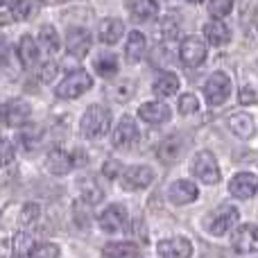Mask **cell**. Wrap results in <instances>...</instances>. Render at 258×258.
I'll use <instances>...</instances> for the list:
<instances>
[{
  "label": "cell",
  "mask_w": 258,
  "mask_h": 258,
  "mask_svg": "<svg viewBox=\"0 0 258 258\" xmlns=\"http://www.w3.org/2000/svg\"><path fill=\"white\" fill-rule=\"evenodd\" d=\"M111 127V111L102 104H93V107L86 109V113L82 116L80 129L86 138H98L104 136Z\"/></svg>",
  "instance_id": "obj_1"
},
{
  "label": "cell",
  "mask_w": 258,
  "mask_h": 258,
  "mask_svg": "<svg viewBox=\"0 0 258 258\" xmlns=\"http://www.w3.org/2000/svg\"><path fill=\"white\" fill-rule=\"evenodd\" d=\"M204 95L211 107H220V104L227 102L229 95H231V80H229L227 73H213L204 84Z\"/></svg>",
  "instance_id": "obj_2"
},
{
  "label": "cell",
  "mask_w": 258,
  "mask_h": 258,
  "mask_svg": "<svg viewBox=\"0 0 258 258\" xmlns=\"http://www.w3.org/2000/svg\"><path fill=\"white\" fill-rule=\"evenodd\" d=\"M91 75L84 71H73L71 75H66V80L61 82V84L57 86V98L61 100H75L80 98L82 93H86V91L91 89Z\"/></svg>",
  "instance_id": "obj_3"
},
{
  "label": "cell",
  "mask_w": 258,
  "mask_h": 258,
  "mask_svg": "<svg viewBox=\"0 0 258 258\" xmlns=\"http://www.w3.org/2000/svg\"><path fill=\"white\" fill-rule=\"evenodd\" d=\"M190 168H192V174H195L202 183L213 186V183L220 181V165L211 152H200V154H195Z\"/></svg>",
  "instance_id": "obj_4"
},
{
  "label": "cell",
  "mask_w": 258,
  "mask_h": 258,
  "mask_svg": "<svg viewBox=\"0 0 258 258\" xmlns=\"http://www.w3.org/2000/svg\"><path fill=\"white\" fill-rule=\"evenodd\" d=\"M238 218H240V213H238L236 206H222V209H218L209 218L206 229L213 236H224V233H229L238 224Z\"/></svg>",
  "instance_id": "obj_5"
},
{
  "label": "cell",
  "mask_w": 258,
  "mask_h": 258,
  "mask_svg": "<svg viewBox=\"0 0 258 258\" xmlns=\"http://www.w3.org/2000/svg\"><path fill=\"white\" fill-rule=\"evenodd\" d=\"M30 104L23 102V100H9L0 107V118L5 120L7 127H23L27 120H30Z\"/></svg>",
  "instance_id": "obj_6"
},
{
  "label": "cell",
  "mask_w": 258,
  "mask_h": 258,
  "mask_svg": "<svg viewBox=\"0 0 258 258\" xmlns=\"http://www.w3.org/2000/svg\"><path fill=\"white\" fill-rule=\"evenodd\" d=\"M154 181V172L150 165H132L122 172L120 183L125 190H138V188H147Z\"/></svg>",
  "instance_id": "obj_7"
},
{
  "label": "cell",
  "mask_w": 258,
  "mask_h": 258,
  "mask_svg": "<svg viewBox=\"0 0 258 258\" xmlns=\"http://www.w3.org/2000/svg\"><path fill=\"white\" fill-rule=\"evenodd\" d=\"M231 245L238 254H256L258 251V227L256 224H242L236 229L231 238Z\"/></svg>",
  "instance_id": "obj_8"
},
{
  "label": "cell",
  "mask_w": 258,
  "mask_h": 258,
  "mask_svg": "<svg viewBox=\"0 0 258 258\" xmlns=\"http://www.w3.org/2000/svg\"><path fill=\"white\" fill-rule=\"evenodd\" d=\"M179 57L186 66H200L206 59V43L200 36H186L179 48Z\"/></svg>",
  "instance_id": "obj_9"
},
{
  "label": "cell",
  "mask_w": 258,
  "mask_h": 258,
  "mask_svg": "<svg viewBox=\"0 0 258 258\" xmlns=\"http://www.w3.org/2000/svg\"><path fill=\"white\" fill-rule=\"evenodd\" d=\"M229 192L238 200H249L258 192V174L254 172H238L229 181Z\"/></svg>",
  "instance_id": "obj_10"
},
{
  "label": "cell",
  "mask_w": 258,
  "mask_h": 258,
  "mask_svg": "<svg viewBox=\"0 0 258 258\" xmlns=\"http://www.w3.org/2000/svg\"><path fill=\"white\" fill-rule=\"evenodd\" d=\"M125 227H127V211H125V206L111 204L107 211H102V215H100V229H102L104 233L125 231Z\"/></svg>",
  "instance_id": "obj_11"
},
{
  "label": "cell",
  "mask_w": 258,
  "mask_h": 258,
  "mask_svg": "<svg viewBox=\"0 0 258 258\" xmlns=\"http://www.w3.org/2000/svg\"><path fill=\"white\" fill-rule=\"evenodd\" d=\"M141 138V132H138V125L132 120L129 116H125L120 122H118L116 132H113V145L120 147V150H127V147H134Z\"/></svg>",
  "instance_id": "obj_12"
},
{
  "label": "cell",
  "mask_w": 258,
  "mask_h": 258,
  "mask_svg": "<svg viewBox=\"0 0 258 258\" xmlns=\"http://www.w3.org/2000/svg\"><path fill=\"white\" fill-rule=\"evenodd\" d=\"M197 195H200L197 186L192 181H188V179H179V181L170 183V188H168V200L172 202L174 206L190 204V202L197 200Z\"/></svg>",
  "instance_id": "obj_13"
},
{
  "label": "cell",
  "mask_w": 258,
  "mask_h": 258,
  "mask_svg": "<svg viewBox=\"0 0 258 258\" xmlns=\"http://www.w3.org/2000/svg\"><path fill=\"white\" fill-rule=\"evenodd\" d=\"M156 251H159L161 258H190L192 254V245L190 240L177 236V238H168V240H161L156 245Z\"/></svg>",
  "instance_id": "obj_14"
},
{
  "label": "cell",
  "mask_w": 258,
  "mask_h": 258,
  "mask_svg": "<svg viewBox=\"0 0 258 258\" xmlns=\"http://www.w3.org/2000/svg\"><path fill=\"white\" fill-rule=\"evenodd\" d=\"M66 50L73 54V57H84L91 50V34L86 30H80V27H73L66 34Z\"/></svg>",
  "instance_id": "obj_15"
},
{
  "label": "cell",
  "mask_w": 258,
  "mask_h": 258,
  "mask_svg": "<svg viewBox=\"0 0 258 258\" xmlns=\"http://www.w3.org/2000/svg\"><path fill=\"white\" fill-rule=\"evenodd\" d=\"M138 116L150 125H163L170 120V107L163 102H145L138 109Z\"/></svg>",
  "instance_id": "obj_16"
},
{
  "label": "cell",
  "mask_w": 258,
  "mask_h": 258,
  "mask_svg": "<svg viewBox=\"0 0 258 258\" xmlns=\"http://www.w3.org/2000/svg\"><path fill=\"white\" fill-rule=\"evenodd\" d=\"M204 36H206V41H209L211 45L222 48V45H227L229 41H231V30H229L220 18H215V21H211V23H206L204 25Z\"/></svg>",
  "instance_id": "obj_17"
},
{
  "label": "cell",
  "mask_w": 258,
  "mask_h": 258,
  "mask_svg": "<svg viewBox=\"0 0 258 258\" xmlns=\"http://www.w3.org/2000/svg\"><path fill=\"white\" fill-rule=\"evenodd\" d=\"M183 152V141L179 136H168L159 143L156 147V156H159L163 163H174V161L181 156Z\"/></svg>",
  "instance_id": "obj_18"
},
{
  "label": "cell",
  "mask_w": 258,
  "mask_h": 258,
  "mask_svg": "<svg viewBox=\"0 0 258 258\" xmlns=\"http://www.w3.org/2000/svg\"><path fill=\"white\" fill-rule=\"evenodd\" d=\"M229 129H231L238 138H245V141L256 136V122H254V118L247 116V113H233V116L229 118Z\"/></svg>",
  "instance_id": "obj_19"
},
{
  "label": "cell",
  "mask_w": 258,
  "mask_h": 258,
  "mask_svg": "<svg viewBox=\"0 0 258 258\" xmlns=\"http://www.w3.org/2000/svg\"><path fill=\"white\" fill-rule=\"evenodd\" d=\"M102 258H141V249L134 242H109L102 247Z\"/></svg>",
  "instance_id": "obj_20"
},
{
  "label": "cell",
  "mask_w": 258,
  "mask_h": 258,
  "mask_svg": "<svg viewBox=\"0 0 258 258\" xmlns=\"http://www.w3.org/2000/svg\"><path fill=\"white\" fill-rule=\"evenodd\" d=\"M73 165H75L73 163V156L66 154L63 150H52L48 154V161H45V168L52 174H66Z\"/></svg>",
  "instance_id": "obj_21"
},
{
  "label": "cell",
  "mask_w": 258,
  "mask_h": 258,
  "mask_svg": "<svg viewBox=\"0 0 258 258\" xmlns=\"http://www.w3.org/2000/svg\"><path fill=\"white\" fill-rule=\"evenodd\" d=\"M147 50V41L145 36L141 34V32H132L127 39V45H125V57L129 63H138L143 59V54H145Z\"/></svg>",
  "instance_id": "obj_22"
},
{
  "label": "cell",
  "mask_w": 258,
  "mask_h": 258,
  "mask_svg": "<svg viewBox=\"0 0 258 258\" xmlns=\"http://www.w3.org/2000/svg\"><path fill=\"white\" fill-rule=\"evenodd\" d=\"M122 32H125V25H122V21H118V18H104L102 23H100V41L102 43H118L122 36Z\"/></svg>",
  "instance_id": "obj_23"
},
{
  "label": "cell",
  "mask_w": 258,
  "mask_h": 258,
  "mask_svg": "<svg viewBox=\"0 0 258 258\" xmlns=\"http://www.w3.org/2000/svg\"><path fill=\"white\" fill-rule=\"evenodd\" d=\"M16 52H18V59H21V63L25 68L34 66V61L39 59V48H36V41L32 39V36H27V34L18 41Z\"/></svg>",
  "instance_id": "obj_24"
},
{
  "label": "cell",
  "mask_w": 258,
  "mask_h": 258,
  "mask_svg": "<svg viewBox=\"0 0 258 258\" xmlns=\"http://www.w3.org/2000/svg\"><path fill=\"white\" fill-rule=\"evenodd\" d=\"M152 89H154V93L161 95V98H170V95H174L179 91V77L174 75V73H161L154 80Z\"/></svg>",
  "instance_id": "obj_25"
},
{
  "label": "cell",
  "mask_w": 258,
  "mask_h": 258,
  "mask_svg": "<svg viewBox=\"0 0 258 258\" xmlns=\"http://www.w3.org/2000/svg\"><path fill=\"white\" fill-rule=\"evenodd\" d=\"M156 14H159V3L156 0H136L132 5V16L138 23L152 21V18H156Z\"/></svg>",
  "instance_id": "obj_26"
},
{
  "label": "cell",
  "mask_w": 258,
  "mask_h": 258,
  "mask_svg": "<svg viewBox=\"0 0 258 258\" xmlns=\"http://www.w3.org/2000/svg\"><path fill=\"white\" fill-rule=\"evenodd\" d=\"M39 41H41V45H43L45 52H52V54H54L59 48H61L59 34H57V30H54L52 25H43V27H41V32H39Z\"/></svg>",
  "instance_id": "obj_27"
},
{
  "label": "cell",
  "mask_w": 258,
  "mask_h": 258,
  "mask_svg": "<svg viewBox=\"0 0 258 258\" xmlns=\"http://www.w3.org/2000/svg\"><path fill=\"white\" fill-rule=\"evenodd\" d=\"M32 249H34V240H32L30 233L27 231L16 233V238H14V254L16 256H27V254H32Z\"/></svg>",
  "instance_id": "obj_28"
},
{
  "label": "cell",
  "mask_w": 258,
  "mask_h": 258,
  "mask_svg": "<svg viewBox=\"0 0 258 258\" xmlns=\"http://www.w3.org/2000/svg\"><path fill=\"white\" fill-rule=\"evenodd\" d=\"M95 71H98L102 77H113L118 73L116 57H111V54H107V57H100L98 61H95Z\"/></svg>",
  "instance_id": "obj_29"
},
{
  "label": "cell",
  "mask_w": 258,
  "mask_h": 258,
  "mask_svg": "<svg viewBox=\"0 0 258 258\" xmlns=\"http://www.w3.org/2000/svg\"><path fill=\"white\" fill-rule=\"evenodd\" d=\"M32 9H34V7H32L30 0H14L9 14H12L16 21H27V18L32 16Z\"/></svg>",
  "instance_id": "obj_30"
},
{
  "label": "cell",
  "mask_w": 258,
  "mask_h": 258,
  "mask_svg": "<svg viewBox=\"0 0 258 258\" xmlns=\"http://www.w3.org/2000/svg\"><path fill=\"white\" fill-rule=\"evenodd\" d=\"M233 9V0H211L209 3V14L213 18H224L229 16Z\"/></svg>",
  "instance_id": "obj_31"
},
{
  "label": "cell",
  "mask_w": 258,
  "mask_h": 258,
  "mask_svg": "<svg viewBox=\"0 0 258 258\" xmlns=\"http://www.w3.org/2000/svg\"><path fill=\"white\" fill-rule=\"evenodd\" d=\"M30 258H59V247L52 242H41V245H34Z\"/></svg>",
  "instance_id": "obj_32"
},
{
  "label": "cell",
  "mask_w": 258,
  "mask_h": 258,
  "mask_svg": "<svg viewBox=\"0 0 258 258\" xmlns=\"http://www.w3.org/2000/svg\"><path fill=\"white\" fill-rule=\"evenodd\" d=\"M197 109H200V102H197V98L192 93H186L179 98V113H183V116H190V113H195Z\"/></svg>",
  "instance_id": "obj_33"
},
{
  "label": "cell",
  "mask_w": 258,
  "mask_h": 258,
  "mask_svg": "<svg viewBox=\"0 0 258 258\" xmlns=\"http://www.w3.org/2000/svg\"><path fill=\"white\" fill-rule=\"evenodd\" d=\"M132 93H134V84L129 80L120 82V84H118L116 89L111 91V95L118 100V102H125V100H129V98H132Z\"/></svg>",
  "instance_id": "obj_34"
},
{
  "label": "cell",
  "mask_w": 258,
  "mask_h": 258,
  "mask_svg": "<svg viewBox=\"0 0 258 258\" xmlns=\"http://www.w3.org/2000/svg\"><path fill=\"white\" fill-rule=\"evenodd\" d=\"M14 161V145L5 138H0V168Z\"/></svg>",
  "instance_id": "obj_35"
},
{
  "label": "cell",
  "mask_w": 258,
  "mask_h": 258,
  "mask_svg": "<svg viewBox=\"0 0 258 258\" xmlns=\"http://www.w3.org/2000/svg\"><path fill=\"white\" fill-rule=\"evenodd\" d=\"M39 218V204H25L23 206V213H21V222L23 224H30V222H34V220Z\"/></svg>",
  "instance_id": "obj_36"
},
{
  "label": "cell",
  "mask_w": 258,
  "mask_h": 258,
  "mask_svg": "<svg viewBox=\"0 0 258 258\" xmlns=\"http://www.w3.org/2000/svg\"><path fill=\"white\" fill-rule=\"evenodd\" d=\"M54 75H57V63H54V61H45L43 66H41V71H39V80L48 84V82L54 80Z\"/></svg>",
  "instance_id": "obj_37"
},
{
  "label": "cell",
  "mask_w": 258,
  "mask_h": 258,
  "mask_svg": "<svg viewBox=\"0 0 258 258\" xmlns=\"http://www.w3.org/2000/svg\"><path fill=\"white\" fill-rule=\"evenodd\" d=\"M240 102L242 104H256L258 102V91L251 86H242L240 91Z\"/></svg>",
  "instance_id": "obj_38"
},
{
  "label": "cell",
  "mask_w": 258,
  "mask_h": 258,
  "mask_svg": "<svg viewBox=\"0 0 258 258\" xmlns=\"http://www.w3.org/2000/svg\"><path fill=\"white\" fill-rule=\"evenodd\" d=\"M179 34V25L172 21V18H165L163 21V36L165 39H174Z\"/></svg>",
  "instance_id": "obj_39"
},
{
  "label": "cell",
  "mask_w": 258,
  "mask_h": 258,
  "mask_svg": "<svg viewBox=\"0 0 258 258\" xmlns=\"http://www.w3.org/2000/svg\"><path fill=\"white\" fill-rule=\"evenodd\" d=\"M104 174H107L109 179H113L116 177V174H120V163H118V161H109L107 165H104V170H102Z\"/></svg>",
  "instance_id": "obj_40"
},
{
  "label": "cell",
  "mask_w": 258,
  "mask_h": 258,
  "mask_svg": "<svg viewBox=\"0 0 258 258\" xmlns=\"http://www.w3.org/2000/svg\"><path fill=\"white\" fill-rule=\"evenodd\" d=\"M7 59H9V48H7V43L0 39V66H5Z\"/></svg>",
  "instance_id": "obj_41"
},
{
  "label": "cell",
  "mask_w": 258,
  "mask_h": 258,
  "mask_svg": "<svg viewBox=\"0 0 258 258\" xmlns=\"http://www.w3.org/2000/svg\"><path fill=\"white\" fill-rule=\"evenodd\" d=\"M86 161H89V159H86V152L77 150V152H75V159H73V163H75V165H86Z\"/></svg>",
  "instance_id": "obj_42"
},
{
  "label": "cell",
  "mask_w": 258,
  "mask_h": 258,
  "mask_svg": "<svg viewBox=\"0 0 258 258\" xmlns=\"http://www.w3.org/2000/svg\"><path fill=\"white\" fill-rule=\"evenodd\" d=\"M204 258H229V256L224 254L222 249H213V251H209V254H206Z\"/></svg>",
  "instance_id": "obj_43"
},
{
  "label": "cell",
  "mask_w": 258,
  "mask_h": 258,
  "mask_svg": "<svg viewBox=\"0 0 258 258\" xmlns=\"http://www.w3.org/2000/svg\"><path fill=\"white\" fill-rule=\"evenodd\" d=\"M186 3H192V5H197V3H202V0H186Z\"/></svg>",
  "instance_id": "obj_44"
},
{
  "label": "cell",
  "mask_w": 258,
  "mask_h": 258,
  "mask_svg": "<svg viewBox=\"0 0 258 258\" xmlns=\"http://www.w3.org/2000/svg\"><path fill=\"white\" fill-rule=\"evenodd\" d=\"M5 3H7V0H0V5H5Z\"/></svg>",
  "instance_id": "obj_45"
}]
</instances>
